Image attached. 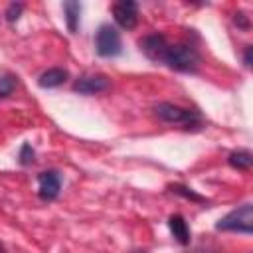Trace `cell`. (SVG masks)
<instances>
[{
    "instance_id": "17",
    "label": "cell",
    "mask_w": 253,
    "mask_h": 253,
    "mask_svg": "<svg viewBox=\"0 0 253 253\" xmlns=\"http://www.w3.org/2000/svg\"><path fill=\"white\" fill-rule=\"evenodd\" d=\"M233 22H235L237 28H241V30H249V16H245L243 12H237V14L233 16Z\"/></svg>"
},
{
    "instance_id": "15",
    "label": "cell",
    "mask_w": 253,
    "mask_h": 253,
    "mask_svg": "<svg viewBox=\"0 0 253 253\" xmlns=\"http://www.w3.org/2000/svg\"><path fill=\"white\" fill-rule=\"evenodd\" d=\"M34 156H36V152H34V148H32V144H22V148H20V154H18V158H20V164L22 166H28V164H32L34 162Z\"/></svg>"
},
{
    "instance_id": "9",
    "label": "cell",
    "mask_w": 253,
    "mask_h": 253,
    "mask_svg": "<svg viewBox=\"0 0 253 253\" xmlns=\"http://www.w3.org/2000/svg\"><path fill=\"white\" fill-rule=\"evenodd\" d=\"M168 227H170V233L174 235V239L180 243V245H188L190 243V227H188V221L184 219V215L180 213H172L168 217Z\"/></svg>"
},
{
    "instance_id": "14",
    "label": "cell",
    "mask_w": 253,
    "mask_h": 253,
    "mask_svg": "<svg viewBox=\"0 0 253 253\" xmlns=\"http://www.w3.org/2000/svg\"><path fill=\"white\" fill-rule=\"evenodd\" d=\"M18 85V77L14 73H2L0 75V97H10Z\"/></svg>"
},
{
    "instance_id": "3",
    "label": "cell",
    "mask_w": 253,
    "mask_h": 253,
    "mask_svg": "<svg viewBox=\"0 0 253 253\" xmlns=\"http://www.w3.org/2000/svg\"><path fill=\"white\" fill-rule=\"evenodd\" d=\"M215 229L217 231H235V233L249 235L253 231V206L251 204H243V206L231 210L229 213H225L215 223Z\"/></svg>"
},
{
    "instance_id": "4",
    "label": "cell",
    "mask_w": 253,
    "mask_h": 253,
    "mask_svg": "<svg viewBox=\"0 0 253 253\" xmlns=\"http://www.w3.org/2000/svg\"><path fill=\"white\" fill-rule=\"evenodd\" d=\"M95 51L101 57H117L123 51V42H121V34L115 26L111 24H103L97 30L95 36Z\"/></svg>"
},
{
    "instance_id": "8",
    "label": "cell",
    "mask_w": 253,
    "mask_h": 253,
    "mask_svg": "<svg viewBox=\"0 0 253 253\" xmlns=\"http://www.w3.org/2000/svg\"><path fill=\"white\" fill-rule=\"evenodd\" d=\"M61 190V176L55 170H45L38 176V196L43 202H51L59 196Z\"/></svg>"
},
{
    "instance_id": "10",
    "label": "cell",
    "mask_w": 253,
    "mask_h": 253,
    "mask_svg": "<svg viewBox=\"0 0 253 253\" xmlns=\"http://www.w3.org/2000/svg\"><path fill=\"white\" fill-rule=\"evenodd\" d=\"M67 77H69V73H67L63 67H51V69L43 71V73L38 77V85H40L42 89H53V87L63 85Z\"/></svg>"
},
{
    "instance_id": "11",
    "label": "cell",
    "mask_w": 253,
    "mask_h": 253,
    "mask_svg": "<svg viewBox=\"0 0 253 253\" xmlns=\"http://www.w3.org/2000/svg\"><path fill=\"white\" fill-rule=\"evenodd\" d=\"M63 14H65V24L69 28L71 34L77 32L79 28V14H81V4L75 2V0H69V2H63Z\"/></svg>"
},
{
    "instance_id": "13",
    "label": "cell",
    "mask_w": 253,
    "mask_h": 253,
    "mask_svg": "<svg viewBox=\"0 0 253 253\" xmlns=\"http://www.w3.org/2000/svg\"><path fill=\"white\" fill-rule=\"evenodd\" d=\"M174 194H178V196H182V198H186V200H192V202H198V204H206L208 200L204 198V196H200V194H196L192 188H188V186H182V184H170L168 186Z\"/></svg>"
},
{
    "instance_id": "12",
    "label": "cell",
    "mask_w": 253,
    "mask_h": 253,
    "mask_svg": "<svg viewBox=\"0 0 253 253\" xmlns=\"http://www.w3.org/2000/svg\"><path fill=\"white\" fill-rule=\"evenodd\" d=\"M227 162H229V166L235 168V170H249L251 164H253V154H251L249 150H245V148L233 150V152L227 156Z\"/></svg>"
},
{
    "instance_id": "16",
    "label": "cell",
    "mask_w": 253,
    "mask_h": 253,
    "mask_svg": "<svg viewBox=\"0 0 253 253\" xmlns=\"http://www.w3.org/2000/svg\"><path fill=\"white\" fill-rule=\"evenodd\" d=\"M22 10H24V4H20V2H12V4L6 8V20H8L10 24H14V22L20 18Z\"/></svg>"
},
{
    "instance_id": "7",
    "label": "cell",
    "mask_w": 253,
    "mask_h": 253,
    "mask_svg": "<svg viewBox=\"0 0 253 253\" xmlns=\"http://www.w3.org/2000/svg\"><path fill=\"white\" fill-rule=\"evenodd\" d=\"M111 87V81L107 75L103 73H93V75H81L75 83H73V91L79 95H95V93H103Z\"/></svg>"
},
{
    "instance_id": "6",
    "label": "cell",
    "mask_w": 253,
    "mask_h": 253,
    "mask_svg": "<svg viewBox=\"0 0 253 253\" xmlns=\"http://www.w3.org/2000/svg\"><path fill=\"white\" fill-rule=\"evenodd\" d=\"M138 45H140V51H142L150 61L162 63V57H164V53H166V49H168V40H166L164 34H148V36H144V38L138 42Z\"/></svg>"
},
{
    "instance_id": "18",
    "label": "cell",
    "mask_w": 253,
    "mask_h": 253,
    "mask_svg": "<svg viewBox=\"0 0 253 253\" xmlns=\"http://www.w3.org/2000/svg\"><path fill=\"white\" fill-rule=\"evenodd\" d=\"M251 45H245V53H243V63L245 67H251Z\"/></svg>"
},
{
    "instance_id": "5",
    "label": "cell",
    "mask_w": 253,
    "mask_h": 253,
    "mask_svg": "<svg viewBox=\"0 0 253 253\" xmlns=\"http://www.w3.org/2000/svg\"><path fill=\"white\" fill-rule=\"evenodd\" d=\"M113 18L119 28L134 30L138 24V4L132 0H121L113 4Z\"/></svg>"
},
{
    "instance_id": "2",
    "label": "cell",
    "mask_w": 253,
    "mask_h": 253,
    "mask_svg": "<svg viewBox=\"0 0 253 253\" xmlns=\"http://www.w3.org/2000/svg\"><path fill=\"white\" fill-rule=\"evenodd\" d=\"M154 115L164 121V123H170V125H180L184 128H200L202 126V117L198 111H192V109H184L180 105H174V103H158L154 105Z\"/></svg>"
},
{
    "instance_id": "1",
    "label": "cell",
    "mask_w": 253,
    "mask_h": 253,
    "mask_svg": "<svg viewBox=\"0 0 253 253\" xmlns=\"http://www.w3.org/2000/svg\"><path fill=\"white\" fill-rule=\"evenodd\" d=\"M162 63L174 71L194 73L200 65V53L192 43H186V42L168 43V49L162 57Z\"/></svg>"
},
{
    "instance_id": "19",
    "label": "cell",
    "mask_w": 253,
    "mask_h": 253,
    "mask_svg": "<svg viewBox=\"0 0 253 253\" xmlns=\"http://www.w3.org/2000/svg\"><path fill=\"white\" fill-rule=\"evenodd\" d=\"M0 253H6V249H4V245L0 243Z\"/></svg>"
}]
</instances>
